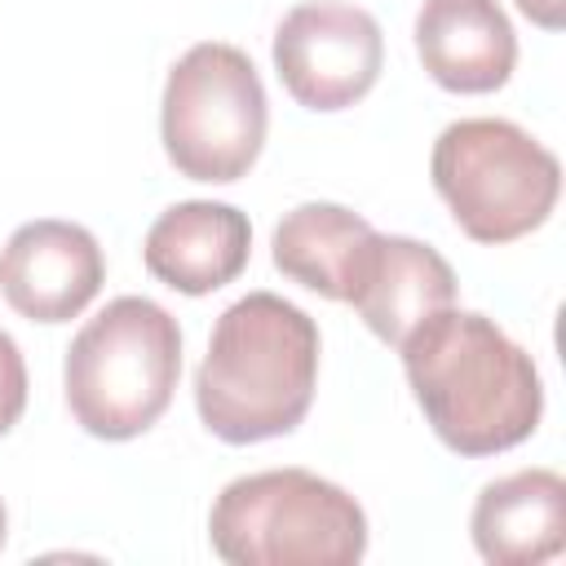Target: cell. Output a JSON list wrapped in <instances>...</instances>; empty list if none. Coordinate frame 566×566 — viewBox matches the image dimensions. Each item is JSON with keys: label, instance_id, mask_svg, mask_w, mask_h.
Listing matches in <instances>:
<instances>
[{"label": "cell", "instance_id": "5b68a950", "mask_svg": "<svg viewBox=\"0 0 566 566\" xmlns=\"http://www.w3.org/2000/svg\"><path fill=\"white\" fill-rule=\"evenodd\" d=\"M429 177L473 243H513L539 230L562 195L557 155L513 119L473 115L438 133Z\"/></svg>", "mask_w": 566, "mask_h": 566}, {"label": "cell", "instance_id": "8992f818", "mask_svg": "<svg viewBox=\"0 0 566 566\" xmlns=\"http://www.w3.org/2000/svg\"><path fill=\"white\" fill-rule=\"evenodd\" d=\"M265 128V84L243 49L199 40L172 62L159 102V137L181 177L208 186L248 177V168L261 159Z\"/></svg>", "mask_w": 566, "mask_h": 566}, {"label": "cell", "instance_id": "52a82bcc", "mask_svg": "<svg viewBox=\"0 0 566 566\" xmlns=\"http://www.w3.org/2000/svg\"><path fill=\"white\" fill-rule=\"evenodd\" d=\"M385 66L380 22L345 0H305L274 27V71L305 111L363 102Z\"/></svg>", "mask_w": 566, "mask_h": 566}, {"label": "cell", "instance_id": "ba28073f", "mask_svg": "<svg viewBox=\"0 0 566 566\" xmlns=\"http://www.w3.org/2000/svg\"><path fill=\"white\" fill-rule=\"evenodd\" d=\"M106 283V256L93 230L62 217L27 221L0 252V292L31 323H71Z\"/></svg>", "mask_w": 566, "mask_h": 566}, {"label": "cell", "instance_id": "30bf717a", "mask_svg": "<svg viewBox=\"0 0 566 566\" xmlns=\"http://www.w3.org/2000/svg\"><path fill=\"white\" fill-rule=\"evenodd\" d=\"M248 256H252L248 212L221 199H181L164 208L142 239L146 270L181 296H208L234 283Z\"/></svg>", "mask_w": 566, "mask_h": 566}, {"label": "cell", "instance_id": "277c9868", "mask_svg": "<svg viewBox=\"0 0 566 566\" xmlns=\"http://www.w3.org/2000/svg\"><path fill=\"white\" fill-rule=\"evenodd\" d=\"M208 539L226 566H354L367 553V513L310 469H261L221 486Z\"/></svg>", "mask_w": 566, "mask_h": 566}, {"label": "cell", "instance_id": "2e32d148", "mask_svg": "<svg viewBox=\"0 0 566 566\" xmlns=\"http://www.w3.org/2000/svg\"><path fill=\"white\" fill-rule=\"evenodd\" d=\"M4 539H9V513H4V500H0V548H4Z\"/></svg>", "mask_w": 566, "mask_h": 566}, {"label": "cell", "instance_id": "5bb4252c", "mask_svg": "<svg viewBox=\"0 0 566 566\" xmlns=\"http://www.w3.org/2000/svg\"><path fill=\"white\" fill-rule=\"evenodd\" d=\"M27 411V363L18 340L0 327V438L22 420Z\"/></svg>", "mask_w": 566, "mask_h": 566}, {"label": "cell", "instance_id": "4fadbf2b", "mask_svg": "<svg viewBox=\"0 0 566 566\" xmlns=\"http://www.w3.org/2000/svg\"><path fill=\"white\" fill-rule=\"evenodd\" d=\"M371 234H376V226L367 217H358L354 208L332 203V199H310V203H296L292 212H283V221L274 226V239H270V256H274V270L287 274L292 283H301L327 301H345L349 279H354Z\"/></svg>", "mask_w": 566, "mask_h": 566}, {"label": "cell", "instance_id": "6da1fadb", "mask_svg": "<svg viewBox=\"0 0 566 566\" xmlns=\"http://www.w3.org/2000/svg\"><path fill=\"white\" fill-rule=\"evenodd\" d=\"M398 354L411 398L447 451L469 460L500 455L539 429V367L495 318L447 305L429 314Z\"/></svg>", "mask_w": 566, "mask_h": 566}, {"label": "cell", "instance_id": "7a4b0ae2", "mask_svg": "<svg viewBox=\"0 0 566 566\" xmlns=\"http://www.w3.org/2000/svg\"><path fill=\"white\" fill-rule=\"evenodd\" d=\"M318 323L274 296L248 292L212 323L208 354L195 371V411L230 447L292 433L318 389Z\"/></svg>", "mask_w": 566, "mask_h": 566}, {"label": "cell", "instance_id": "9a60e30c", "mask_svg": "<svg viewBox=\"0 0 566 566\" xmlns=\"http://www.w3.org/2000/svg\"><path fill=\"white\" fill-rule=\"evenodd\" d=\"M517 9L544 31H562L566 22V0H517Z\"/></svg>", "mask_w": 566, "mask_h": 566}, {"label": "cell", "instance_id": "8fae6325", "mask_svg": "<svg viewBox=\"0 0 566 566\" xmlns=\"http://www.w3.org/2000/svg\"><path fill=\"white\" fill-rule=\"evenodd\" d=\"M411 35L429 80L447 93H495L517 66V35L495 0H424Z\"/></svg>", "mask_w": 566, "mask_h": 566}, {"label": "cell", "instance_id": "9c48e42d", "mask_svg": "<svg viewBox=\"0 0 566 566\" xmlns=\"http://www.w3.org/2000/svg\"><path fill=\"white\" fill-rule=\"evenodd\" d=\"M345 305L358 310L367 332L385 345H402L429 314L455 305V270L447 256L411 234H371L349 279Z\"/></svg>", "mask_w": 566, "mask_h": 566}, {"label": "cell", "instance_id": "3957f363", "mask_svg": "<svg viewBox=\"0 0 566 566\" xmlns=\"http://www.w3.org/2000/svg\"><path fill=\"white\" fill-rule=\"evenodd\" d=\"M181 380V327L150 296H115L66 345L62 389L75 424L102 442L146 433Z\"/></svg>", "mask_w": 566, "mask_h": 566}, {"label": "cell", "instance_id": "7c38bea8", "mask_svg": "<svg viewBox=\"0 0 566 566\" xmlns=\"http://www.w3.org/2000/svg\"><path fill=\"white\" fill-rule=\"evenodd\" d=\"M469 535L491 566H539L566 548V478L557 469H517L478 491Z\"/></svg>", "mask_w": 566, "mask_h": 566}]
</instances>
